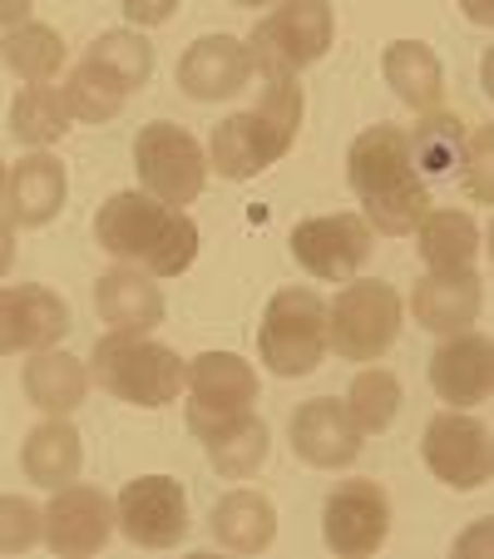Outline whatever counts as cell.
I'll return each instance as SVG.
<instances>
[{
    "mask_svg": "<svg viewBox=\"0 0 494 559\" xmlns=\"http://www.w3.org/2000/svg\"><path fill=\"white\" fill-rule=\"evenodd\" d=\"M431 386L455 412L484 406L490 402V386H494V342L474 328L441 337V347H435V357H431Z\"/></svg>",
    "mask_w": 494,
    "mask_h": 559,
    "instance_id": "obj_16",
    "label": "cell"
},
{
    "mask_svg": "<svg viewBox=\"0 0 494 559\" xmlns=\"http://www.w3.org/2000/svg\"><path fill=\"white\" fill-rule=\"evenodd\" d=\"M490 5H494V0H460V11H465V15H470V21H474V25H490V15H494V11H490Z\"/></svg>",
    "mask_w": 494,
    "mask_h": 559,
    "instance_id": "obj_42",
    "label": "cell"
},
{
    "mask_svg": "<svg viewBox=\"0 0 494 559\" xmlns=\"http://www.w3.org/2000/svg\"><path fill=\"white\" fill-rule=\"evenodd\" d=\"M455 555H490V520H480V525L470 530V535H460L455 539Z\"/></svg>",
    "mask_w": 494,
    "mask_h": 559,
    "instance_id": "obj_39",
    "label": "cell"
},
{
    "mask_svg": "<svg viewBox=\"0 0 494 559\" xmlns=\"http://www.w3.org/2000/svg\"><path fill=\"white\" fill-rule=\"evenodd\" d=\"M134 174L148 199L169 203V209H189L208 183V148L183 124L158 119V124L138 129L134 139Z\"/></svg>",
    "mask_w": 494,
    "mask_h": 559,
    "instance_id": "obj_6",
    "label": "cell"
},
{
    "mask_svg": "<svg viewBox=\"0 0 494 559\" xmlns=\"http://www.w3.org/2000/svg\"><path fill=\"white\" fill-rule=\"evenodd\" d=\"M465 134H470V124H465L460 115H450L445 105H441V109H425V115H415V124L406 129L410 169L421 174V179H441V174L460 169Z\"/></svg>",
    "mask_w": 494,
    "mask_h": 559,
    "instance_id": "obj_27",
    "label": "cell"
},
{
    "mask_svg": "<svg viewBox=\"0 0 494 559\" xmlns=\"http://www.w3.org/2000/svg\"><path fill=\"white\" fill-rule=\"evenodd\" d=\"M40 545V506L25 496H0V555H25Z\"/></svg>",
    "mask_w": 494,
    "mask_h": 559,
    "instance_id": "obj_35",
    "label": "cell"
},
{
    "mask_svg": "<svg viewBox=\"0 0 494 559\" xmlns=\"http://www.w3.org/2000/svg\"><path fill=\"white\" fill-rule=\"evenodd\" d=\"M287 441H292V455L312 471H347L361 455L366 436L357 431V421L347 416V406L337 396H316V402H302L287 421Z\"/></svg>",
    "mask_w": 494,
    "mask_h": 559,
    "instance_id": "obj_14",
    "label": "cell"
},
{
    "mask_svg": "<svg viewBox=\"0 0 494 559\" xmlns=\"http://www.w3.org/2000/svg\"><path fill=\"white\" fill-rule=\"evenodd\" d=\"M406 302L381 277H347L326 302V352L341 361H381L400 337Z\"/></svg>",
    "mask_w": 494,
    "mask_h": 559,
    "instance_id": "obj_4",
    "label": "cell"
},
{
    "mask_svg": "<svg viewBox=\"0 0 494 559\" xmlns=\"http://www.w3.org/2000/svg\"><path fill=\"white\" fill-rule=\"evenodd\" d=\"M115 530L138 549H173L189 539V490L173 475H138L115 496Z\"/></svg>",
    "mask_w": 494,
    "mask_h": 559,
    "instance_id": "obj_7",
    "label": "cell"
},
{
    "mask_svg": "<svg viewBox=\"0 0 494 559\" xmlns=\"http://www.w3.org/2000/svg\"><path fill=\"white\" fill-rule=\"evenodd\" d=\"M60 99H64V109H70V119H80V124H109V119L124 109L129 90L119 85L109 70H99L95 60H80L64 74Z\"/></svg>",
    "mask_w": 494,
    "mask_h": 559,
    "instance_id": "obj_29",
    "label": "cell"
},
{
    "mask_svg": "<svg viewBox=\"0 0 494 559\" xmlns=\"http://www.w3.org/2000/svg\"><path fill=\"white\" fill-rule=\"evenodd\" d=\"M381 74H386V85L396 90L400 105L415 109V115L445 105L441 55H435L425 40H396V45H386V55H381Z\"/></svg>",
    "mask_w": 494,
    "mask_h": 559,
    "instance_id": "obj_24",
    "label": "cell"
},
{
    "mask_svg": "<svg viewBox=\"0 0 494 559\" xmlns=\"http://www.w3.org/2000/svg\"><path fill=\"white\" fill-rule=\"evenodd\" d=\"M208 530L232 555H263L277 539V506L263 490H228V496L213 506Z\"/></svg>",
    "mask_w": 494,
    "mask_h": 559,
    "instance_id": "obj_25",
    "label": "cell"
},
{
    "mask_svg": "<svg viewBox=\"0 0 494 559\" xmlns=\"http://www.w3.org/2000/svg\"><path fill=\"white\" fill-rule=\"evenodd\" d=\"M0 189H5V158H0Z\"/></svg>",
    "mask_w": 494,
    "mask_h": 559,
    "instance_id": "obj_44",
    "label": "cell"
},
{
    "mask_svg": "<svg viewBox=\"0 0 494 559\" xmlns=\"http://www.w3.org/2000/svg\"><path fill=\"white\" fill-rule=\"evenodd\" d=\"M460 183L470 203H490V124H474L460 148Z\"/></svg>",
    "mask_w": 494,
    "mask_h": 559,
    "instance_id": "obj_36",
    "label": "cell"
},
{
    "mask_svg": "<svg viewBox=\"0 0 494 559\" xmlns=\"http://www.w3.org/2000/svg\"><path fill=\"white\" fill-rule=\"evenodd\" d=\"M11 263H15V223L0 213V277L11 273Z\"/></svg>",
    "mask_w": 494,
    "mask_h": 559,
    "instance_id": "obj_40",
    "label": "cell"
},
{
    "mask_svg": "<svg viewBox=\"0 0 494 559\" xmlns=\"http://www.w3.org/2000/svg\"><path fill=\"white\" fill-rule=\"evenodd\" d=\"M25 371H21V386L31 396V406H40L45 416H74L85 406L89 396V367L80 357L60 347H45V352H25Z\"/></svg>",
    "mask_w": 494,
    "mask_h": 559,
    "instance_id": "obj_22",
    "label": "cell"
},
{
    "mask_svg": "<svg viewBox=\"0 0 494 559\" xmlns=\"http://www.w3.org/2000/svg\"><path fill=\"white\" fill-rule=\"evenodd\" d=\"M484 302V283L474 267H460V273H425L421 283L410 287V317L421 322L435 337H450V332H465L480 317Z\"/></svg>",
    "mask_w": 494,
    "mask_h": 559,
    "instance_id": "obj_19",
    "label": "cell"
},
{
    "mask_svg": "<svg viewBox=\"0 0 494 559\" xmlns=\"http://www.w3.org/2000/svg\"><path fill=\"white\" fill-rule=\"evenodd\" d=\"M25 328H21V287H0V357H21Z\"/></svg>",
    "mask_w": 494,
    "mask_h": 559,
    "instance_id": "obj_37",
    "label": "cell"
},
{
    "mask_svg": "<svg viewBox=\"0 0 494 559\" xmlns=\"http://www.w3.org/2000/svg\"><path fill=\"white\" fill-rule=\"evenodd\" d=\"M64 193H70V174H64V158H55L50 148H25V158L5 164V218L15 228H45V223L60 218Z\"/></svg>",
    "mask_w": 494,
    "mask_h": 559,
    "instance_id": "obj_15",
    "label": "cell"
},
{
    "mask_svg": "<svg viewBox=\"0 0 494 559\" xmlns=\"http://www.w3.org/2000/svg\"><path fill=\"white\" fill-rule=\"evenodd\" d=\"M80 465H85V441H80L70 416H45L21 445V471L40 490L70 486L74 475H80Z\"/></svg>",
    "mask_w": 494,
    "mask_h": 559,
    "instance_id": "obj_23",
    "label": "cell"
},
{
    "mask_svg": "<svg viewBox=\"0 0 494 559\" xmlns=\"http://www.w3.org/2000/svg\"><path fill=\"white\" fill-rule=\"evenodd\" d=\"M85 367L99 391H109L124 406H144V412L179 402L183 381H189V361L154 342V332H105Z\"/></svg>",
    "mask_w": 494,
    "mask_h": 559,
    "instance_id": "obj_2",
    "label": "cell"
},
{
    "mask_svg": "<svg viewBox=\"0 0 494 559\" xmlns=\"http://www.w3.org/2000/svg\"><path fill=\"white\" fill-rule=\"evenodd\" d=\"M0 60H5V70H11L15 80H25V85H50L70 55H64V40L55 25L21 21L0 35Z\"/></svg>",
    "mask_w": 494,
    "mask_h": 559,
    "instance_id": "obj_28",
    "label": "cell"
},
{
    "mask_svg": "<svg viewBox=\"0 0 494 559\" xmlns=\"http://www.w3.org/2000/svg\"><path fill=\"white\" fill-rule=\"evenodd\" d=\"M376 233L361 213H322L292 228V258L297 267H306V277L316 283H347L366 267Z\"/></svg>",
    "mask_w": 494,
    "mask_h": 559,
    "instance_id": "obj_8",
    "label": "cell"
},
{
    "mask_svg": "<svg viewBox=\"0 0 494 559\" xmlns=\"http://www.w3.org/2000/svg\"><path fill=\"white\" fill-rule=\"evenodd\" d=\"M115 535V500L95 486H55L50 506H40V545L64 559L99 555Z\"/></svg>",
    "mask_w": 494,
    "mask_h": 559,
    "instance_id": "obj_9",
    "label": "cell"
},
{
    "mask_svg": "<svg viewBox=\"0 0 494 559\" xmlns=\"http://www.w3.org/2000/svg\"><path fill=\"white\" fill-rule=\"evenodd\" d=\"M232 5H242V11H273L277 0H232Z\"/></svg>",
    "mask_w": 494,
    "mask_h": 559,
    "instance_id": "obj_43",
    "label": "cell"
},
{
    "mask_svg": "<svg viewBox=\"0 0 494 559\" xmlns=\"http://www.w3.org/2000/svg\"><path fill=\"white\" fill-rule=\"evenodd\" d=\"M31 5H35V0H0V31H11V25L31 21Z\"/></svg>",
    "mask_w": 494,
    "mask_h": 559,
    "instance_id": "obj_41",
    "label": "cell"
},
{
    "mask_svg": "<svg viewBox=\"0 0 494 559\" xmlns=\"http://www.w3.org/2000/svg\"><path fill=\"white\" fill-rule=\"evenodd\" d=\"M189 431L208 451L213 471L228 475V480L257 475V465L267 461V445H273V431L257 416V406H248V412H203V406L189 402Z\"/></svg>",
    "mask_w": 494,
    "mask_h": 559,
    "instance_id": "obj_12",
    "label": "cell"
},
{
    "mask_svg": "<svg viewBox=\"0 0 494 559\" xmlns=\"http://www.w3.org/2000/svg\"><path fill=\"white\" fill-rule=\"evenodd\" d=\"M347 416L357 421L361 436H381L396 426L400 416V377L386 367H361L357 381L347 386Z\"/></svg>",
    "mask_w": 494,
    "mask_h": 559,
    "instance_id": "obj_31",
    "label": "cell"
},
{
    "mask_svg": "<svg viewBox=\"0 0 494 559\" xmlns=\"http://www.w3.org/2000/svg\"><path fill=\"white\" fill-rule=\"evenodd\" d=\"M85 60H95L99 70H109L119 85L134 95L138 85H148V74H154V45H148L138 31H109L89 45Z\"/></svg>",
    "mask_w": 494,
    "mask_h": 559,
    "instance_id": "obj_33",
    "label": "cell"
},
{
    "mask_svg": "<svg viewBox=\"0 0 494 559\" xmlns=\"http://www.w3.org/2000/svg\"><path fill=\"white\" fill-rule=\"evenodd\" d=\"M129 15V25H138V31H154V25L173 21V11H179V0H119Z\"/></svg>",
    "mask_w": 494,
    "mask_h": 559,
    "instance_id": "obj_38",
    "label": "cell"
},
{
    "mask_svg": "<svg viewBox=\"0 0 494 559\" xmlns=\"http://www.w3.org/2000/svg\"><path fill=\"white\" fill-rule=\"evenodd\" d=\"M21 328H25V352L60 347L70 337V307L60 293L40 283H21Z\"/></svg>",
    "mask_w": 494,
    "mask_h": 559,
    "instance_id": "obj_34",
    "label": "cell"
},
{
    "mask_svg": "<svg viewBox=\"0 0 494 559\" xmlns=\"http://www.w3.org/2000/svg\"><path fill=\"white\" fill-rule=\"evenodd\" d=\"M390 535V500L376 480H341L322 506V539L332 555H376Z\"/></svg>",
    "mask_w": 494,
    "mask_h": 559,
    "instance_id": "obj_11",
    "label": "cell"
},
{
    "mask_svg": "<svg viewBox=\"0 0 494 559\" xmlns=\"http://www.w3.org/2000/svg\"><path fill=\"white\" fill-rule=\"evenodd\" d=\"M297 139L282 134L263 109H242V115H228L208 139V169L222 174L228 183H248L263 169H273L277 158L292 148Z\"/></svg>",
    "mask_w": 494,
    "mask_h": 559,
    "instance_id": "obj_13",
    "label": "cell"
},
{
    "mask_svg": "<svg viewBox=\"0 0 494 559\" xmlns=\"http://www.w3.org/2000/svg\"><path fill=\"white\" fill-rule=\"evenodd\" d=\"M431 189H425V179H410L400 183V189H386V193H371V199H361V218L371 223V233H386V238H410L415 233V223L431 213Z\"/></svg>",
    "mask_w": 494,
    "mask_h": 559,
    "instance_id": "obj_32",
    "label": "cell"
},
{
    "mask_svg": "<svg viewBox=\"0 0 494 559\" xmlns=\"http://www.w3.org/2000/svg\"><path fill=\"white\" fill-rule=\"evenodd\" d=\"M257 357L273 377H306L326 357V297L312 287H277L257 328Z\"/></svg>",
    "mask_w": 494,
    "mask_h": 559,
    "instance_id": "obj_5",
    "label": "cell"
},
{
    "mask_svg": "<svg viewBox=\"0 0 494 559\" xmlns=\"http://www.w3.org/2000/svg\"><path fill=\"white\" fill-rule=\"evenodd\" d=\"M425 471L450 490H480L494 471V451H490V426L474 421L470 412L445 406L431 426H425Z\"/></svg>",
    "mask_w": 494,
    "mask_h": 559,
    "instance_id": "obj_10",
    "label": "cell"
},
{
    "mask_svg": "<svg viewBox=\"0 0 494 559\" xmlns=\"http://www.w3.org/2000/svg\"><path fill=\"white\" fill-rule=\"evenodd\" d=\"M253 85V60H248V45L238 35H203L183 50L179 60V90L189 99H203V105H218V99H232Z\"/></svg>",
    "mask_w": 494,
    "mask_h": 559,
    "instance_id": "obj_17",
    "label": "cell"
},
{
    "mask_svg": "<svg viewBox=\"0 0 494 559\" xmlns=\"http://www.w3.org/2000/svg\"><path fill=\"white\" fill-rule=\"evenodd\" d=\"M337 15L332 0H277L273 11L248 31V60L253 80H277V74H302L332 50Z\"/></svg>",
    "mask_w": 494,
    "mask_h": 559,
    "instance_id": "obj_3",
    "label": "cell"
},
{
    "mask_svg": "<svg viewBox=\"0 0 494 559\" xmlns=\"http://www.w3.org/2000/svg\"><path fill=\"white\" fill-rule=\"evenodd\" d=\"M410 238H415L421 263L431 273H460V267H474V258H480V223L465 209H431Z\"/></svg>",
    "mask_w": 494,
    "mask_h": 559,
    "instance_id": "obj_26",
    "label": "cell"
},
{
    "mask_svg": "<svg viewBox=\"0 0 494 559\" xmlns=\"http://www.w3.org/2000/svg\"><path fill=\"white\" fill-rule=\"evenodd\" d=\"M183 391L203 412H248V406H257L263 381H257L253 361H242L238 352H198L189 361Z\"/></svg>",
    "mask_w": 494,
    "mask_h": 559,
    "instance_id": "obj_20",
    "label": "cell"
},
{
    "mask_svg": "<svg viewBox=\"0 0 494 559\" xmlns=\"http://www.w3.org/2000/svg\"><path fill=\"white\" fill-rule=\"evenodd\" d=\"M95 243L154 277H183L198 258V223L189 218V209H169L144 189H124L99 203Z\"/></svg>",
    "mask_w": 494,
    "mask_h": 559,
    "instance_id": "obj_1",
    "label": "cell"
},
{
    "mask_svg": "<svg viewBox=\"0 0 494 559\" xmlns=\"http://www.w3.org/2000/svg\"><path fill=\"white\" fill-rule=\"evenodd\" d=\"M11 134L25 148H50L70 134V109L60 99V85H25L11 99Z\"/></svg>",
    "mask_w": 494,
    "mask_h": 559,
    "instance_id": "obj_30",
    "label": "cell"
},
{
    "mask_svg": "<svg viewBox=\"0 0 494 559\" xmlns=\"http://www.w3.org/2000/svg\"><path fill=\"white\" fill-rule=\"evenodd\" d=\"M347 179L357 189V199H371V193L400 189V183L421 179L410 169V148H406V129L396 124H371L366 134H357L347 154Z\"/></svg>",
    "mask_w": 494,
    "mask_h": 559,
    "instance_id": "obj_21",
    "label": "cell"
},
{
    "mask_svg": "<svg viewBox=\"0 0 494 559\" xmlns=\"http://www.w3.org/2000/svg\"><path fill=\"white\" fill-rule=\"evenodd\" d=\"M95 312L109 332H154L164 322V287L144 267L119 263L95 283Z\"/></svg>",
    "mask_w": 494,
    "mask_h": 559,
    "instance_id": "obj_18",
    "label": "cell"
}]
</instances>
